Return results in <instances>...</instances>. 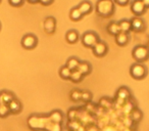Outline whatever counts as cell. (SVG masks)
<instances>
[{
    "label": "cell",
    "instance_id": "6da1fadb",
    "mask_svg": "<svg viewBox=\"0 0 149 131\" xmlns=\"http://www.w3.org/2000/svg\"><path fill=\"white\" fill-rule=\"evenodd\" d=\"M95 9L99 17L108 18L114 13L116 6L113 0H97Z\"/></svg>",
    "mask_w": 149,
    "mask_h": 131
},
{
    "label": "cell",
    "instance_id": "7a4b0ae2",
    "mask_svg": "<svg viewBox=\"0 0 149 131\" xmlns=\"http://www.w3.org/2000/svg\"><path fill=\"white\" fill-rule=\"evenodd\" d=\"M132 56L137 62H144L149 60V49L146 45H136L132 50Z\"/></svg>",
    "mask_w": 149,
    "mask_h": 131
},
{
    "label": "cell",
    "instance_id": "3957f363",
    "mask_svg": "<svg viewBox=\"0 0 149 131\" xmlns=\"http://www.w3.org/2000/svg\"><path fill=\"white\" fill-rule=\"evenodd\" d=\"M148 74V70L144 64L141 62H135L130 68V75L135 80H142Z\"/></svg>",
    "mask_w": 149,
    "mask_h": 131
},
{
    "label": "cell",
    "instance_id": "277c9868",
    "mask_svg": "<svg viewBox=\"0 0 149 131\" xmlns=\"http://www.w3.org/2000/svg\"><path fill=\"white\" fill-rule=\"evenodd\" d=\"M81 41L85 47L88 48H92L99 40V36L93 31H87L82 35L81 37Z\"/></svg>",
    "mask_w": 149,
    "mask_h": 131
},
{
    "label": "cell",
    "instance_id": "5b68a950",
    "mask_svg": "<svg viewBox=\"0 0 149 131\" xmlns=\"http://www.w3.org/2000/svg\"><path fill=\"white\" fill-rule=\"evenodd\" d=\"M21 44L25 49H28V50L34 49L38 44V38L35 34L28 33L23 36Z\"/></svg>",
    "mask_w": 149,
    "mask_h": 131
},
{
    "label": "cell",
    "instance_id": "8992f818",
    "mask_svg": "<svg viewBox=\"0 0 149 131\" xmlns=\"http://www.w3.org/2000/svg\"><path fill=\"white\" fill-rule=\"evenodd\" d=\"M146 7L143 4L142 0H133L131 3V11L135 17H141L146 11Z\"/></svg>",
    "mask_w": 149,
    "mask_h": 131
},
{
    "label": "cell",
    "instance_id": "52a82bcc",
    "mask_svg": "<svg viewBox=\"0 0 149 131\" xmlns=\"http://www.w3.org/2000/svg\"><path fill=\"white\" fill-rule=\"evenodd\" d=\"M92 51L93 54L97 57H103L108 51V46L105 42L103 41H98L95 45L92 47Z\"/></svg>",
    "mask_w": 149,
    "mask_h": 131
},
{
    "label": "cell",
    "instance_id": "ba28073f",
    "mask_svg": "<svg viewBox=\"0 0 149 131\" xmlns=\"http://www.w3.org/2000/svg\"><path fill=\"white\" fill-rule=\"evenodd\" d=\"M131 21V25H132V31L134 32H144L146 29V23L141 17H134Z\"/></svg>",
    "mask_w": 149,
    "mask_h": 131
},
{
    "label": "cell",
    "instance_id": "9c48e42d",
    "mask_svg": "<svg viewBox=\"0 0 149 131\" xmlns=\"http://www.w3.org/2000/svg\"><path fill=\"white\" fill-rule=\"evenodd\" d=\"M44 31L47 34H53L56 29V20L54 17H47L45 18L43 22Z\"/></svg>",
    "mask_w": 149,
    "mask_h": 131
},
{
    "label": "cell",
    "instance_id": "30bf717a",
    "mask_svg": "<svg viewBox=\"0 0 149 131\" xmlns=\"http://www.w3.org/2000/svg\"><path fill=\"white\" fill-rule=\"evenodd\" d=\"M77 7L79 8V11H81L83 15H89V13L93 11V5H92V3L90 2V1H88V0H83V1H81Z\"/></svg>",
    "mask_w": 149,
    "mask_h": 131
},
{
    "label": "cell",
    "instance_id": "8fae6325",
    "mask_svg": "<svg viewBox=\"0 0 149 131\" xmlns=\"http://www.w3.org/2000/svg\"><path fill=\"white\" fill-rule=\"evenodd\" d=\"M7 106H8L9 112H10L11 114H19V113H21L22 109H23L22 102H19L17 98H13Z\"/></svg>",
    "mask_w": 149,
    "mask_h": 131
},
{
    "label": "cell",
    "instance_id": "7c38bea8",
    "mask_svg": "<svg viewBox=\"0 0 149 131\" xmlns=\"http://www.w3.org/2000/svg\"><path fill=\"white\" fill-rule=\"evenodd\" d=\"M77 70L82 74L83 76L89 75L90 72H91L92 68H91V64L89 62H86V60H83V62H80L79 66H78Z\"/></svg>",
    "mask_w": 149,
    "mask_h": 131
},
{
    "label": "cell",
    "instance_id": "4fadbf2b",
    "mask_svg": "<svg viewBox=\"0 0 149 131\" xmlns=\"http://www.w3.org/2000/svg\"><path fill=\"white\" fill-rule=\"evenodd\" d=\"M79 38H80V35L77 30H70V31H68L65 34V40L68 41V43H70V44L77 43Z\"/></svg>",
    "mask_w": 149,
    "mask_h": 131
},
{
    "label": "cell",
    "instance_id": "5bb4252c",
    "mask_svg": "<svg viewBox=\"0 0 149 131\" xmlns=\"http://www.w3.org/2000/svg\"><path fill=\"white\" fill-rule=\"evenodd\" d=\"M129 41H130V35L127 33L120 32L116 36V43L118 46H126L129 43Z\"/></svg>",
    "mask_w": 149,
    "mask_h": 131
},
{
    "label": "cell",
    "instance_id": "9a60e30c",
    "mask_svg": "<svg viewBox=\"0 0 149 131\" xmlns=\"http://www.w3.org/2000/svg\"><path fill=\"white\" fill-rule=\"evenodd\" d=\"M13 98H15V95H13V93H11V92L5 91V90L0 92V104H8Z\"/></svg>",
    "mask_w": 149,
    "mask_h": 131
},
{
    "label": "cell",
    "instance_id": "2e32d148",
    "mask_svg": "<svg viewBox=\"0 0 149 131\" xmlns=\"http://www.w3.org/2000/svg\"><path fill=\"white\" fill-rule=\"evenodd\" d=\"M118 26H120V32H123V33L129 34L132 31V25H131L130 20H127V19L120 20V21L118 22Z\"/></svg>",
    "mask_w": 149,
    "mask_h": 131
},
{
    "label": "cell",
    "instance_id": "e0dca14e",
    "mask_svg": "<svg viewBox=\"0 0 149 131\" xmlns=\"http://www.w3.org/2000/svg\"><path fill=\"white\" fill-rule=\"evenodd\" d=\"M106 30H107V32L110 34V35L116 37L118 33H120L118 22H110V23L107 25V27H106Z\"/></svg>",
    "mask_w": 149,
    "mask_h": 131
},
{
    "label": "cell",
    "instance_id": "ac0fdd59",
    "mask_svg": "<svg viewBox=\"0 0 149 131\" xmlns=\"http://www.w3.org/2000/svg\"><path fill=\"white\" fill-rule=\"evenodd\" d=\"M83 17H84V15H82V13L79 11V8H78V7H72V8L70 9V20H72V21L78 22V21H80V20L83 19Z\"/></svg>",
    "mask_w": 149,
    "mask_h": 131
},
{
    "label": "cell",
    "instance_id": "d6986e66",
    "mask_svg": "<svg viewBox=\"0 0 149 131\" xmlns=\"http://www.w3.org/2000/svg\"><path fill=\"white\" fill-rule=\"evenodd\" d=\"M80 62H81V60H79V58L74 57V56H72V57H70L68 60H66L65 66L70 70V71H74V70H77Z\"/></svg>",
    "mask_w": 149,
    "mask_h": 131
},
{
    "label": "cell",
    "instance_id": "ffe728a7",
    "mask_svg": "<svg viewBox=\"0 0 149 131\" xmlns=\"http://www.w3.org/2000/svg\"><path fill=\"white\" fill-rule=\"evenodd\" d=\"M70 74H72V71L68 69L66 66H62L59 69V76L61 79L63 80H70Z\"/></svg>",
    "mask_w": 149,
    "mask_h": 131
},
{
    "label": "cell",
    "instance_id": "44dd1931",
    "mask_svg": "<svg viewBox=\"0 0 149 131\" xmlns=\"http://www.w3.org/2000/svg\"><path fill=\"white\" fill-rule=\"evenodd\" d=\"M84 76L80 73L78 70H74V71H72V74H70V80L74 83H79V82L82 81Z\"/></svg>",
    "mask_w": 149,
    "mask_h": 131
},
{
    "label": "cell",
    "instance_id": "7402d4cb",
    "mask_svg": "<svg viewBox=\"0 0 149 131\" xmlns=\"http://www.w3.org/2000/svg\"><path fill=\"white\" fill-rule=\"evenodd\" d=\"M50 120L54 123H60L62 121V113L60 111H53L50 114Z\"/></svg>",
    "mask_w": 149,
    "mask_h": 131
},
{
    "label": "cell",
    "instance_id": "603a6c76",
    "mask_svg": "<svg viewBox=\"0 0 149 131\" xmlns=\"http://www.w3.org/2000/svg\"><path fill=\"white\" fill-rule=\"evenodd\" d=\"M81 95L82 91L80 89H72L70 93V97L72 102H79V100H81Z\"/></svg>",
    "mask_w": 149,
    "mask_h": 131
},
{
    "label": "cell",
    "instance_id": "cb8c5ba5",
    "mask_svg": "<svg viewBox=\"0 0 149 131\" xmlns=\"http://www.w3.org/2000/svg\"><path fill=\"white\" fill-rule=\"evenodd\" d=\"M118 98H123V99H124V98L130 96V91H129L128 88L120 87V89H118Z\"/></svg>",
    "mask_w": 149,
    "mask_h": 131
},
{
    "label": "cell",
    "instance_id": "d4e9b609",
    "mask_svg": "<svg viewBox=\"0 0 149 131\" xmlns=\"http://www.w3.org/2000/svg\"><path fill=\"white\" fill-rule=\"evenodd\" d=\"M9 109H8V106L7 104H0V117H6L7 115L9 114Z\"/></svg>",
    "mask_w": 149,
    "mask_h": 131
},
{
    "label": "cell",
    "instance_id": "484cf974",
    "mask_svg": "<svg viewBox=\"0 0 149 131\" xmlns=\"http://www.w3.org/2000/svg\"><path fill=\"white\" fill-rule=\"evenodd\" d=\"M91 99H92V93L91 92L88 91V90H84V91H82L81 100H83V102H88Z\"/></svg>",
    "mask_w": 149,
    "mask_h": 131
},
{
    "label": "cell",
    "instance_id": "4316f807",
    "mask_svg": "<svg viewBox=\"0 0 149 131\" xmlns=\"http://www.w3.org/2000/svg\"><path fill=\"white\" fill-rule=\"evenodd\" d=\"M8 3L13 7H19L25 3V0H8Z\"/></svg>",
    "mask_w": 149,
    "mask_h": 131
},
{
    "label": "cell",
    "instance_id": "83f0119b",
    "mask_svg": "<svg viewBox=\"0 0 149 131\" xmlns=\"http://www.w3.org/2000/svg\"><path fill=\"white\" fill-rule=\"evenodd\" d=\"M113 2L118 5H120V6H126L130 2V0H113Z\"/></svg>",
    "mask_w": 149,
    "mask_h": 131
},
{
    "label": "cell",
    "instance_id": "f1b7e54d",
    "mask_svg": "<svg viewBox=\"0 0 149 131\" xmlns=\"http://www.w3.org/2000/svg\"><path fill=\"white\" fill-rule=\"evenodd\" d=\"M39 2L41 3L42 5H45V6H47V5L52 4L53 0H39Z\"/></svg>",
    "mask_w": 149,
    "mask_h": 131
},
{
    "label": "cell",
    "instance_id": "f546056e",
    "mask_svg": "<svg viewBox=\"0 0 149 131\" xmlns=\"http://www.w3.org/2000/svg\"><path fill=\"white\" fill-rule=\"evenodd\" d=\"M142 2L146 8H149V0H142Z\"/></svg>",
    "mask_w": 149,
    "mask_h": 131
},
{
    "label": "cell",
    "instance_id": "4dcf8cb0",
    "mask_svg": "<svg viewBox=\"0 0 149 131\" xmlns=\"http://www.w3.org/2000/svg\"><path fill=\"white\" fill-rule=\"evenodd\" d=\"M27 1L29 3H31V4H35V3L39 2V0H27Z\"/></svg>",
    "mask_w": 149,
    "mask_h": 131
},
{
    "label": "cell",
    "instance_id": "1f68e13d",
    "mask_svg": "<svg viewBox=\"0 0 149 131\" xmlns=\"http://www.w3.org/2000/svg\"><path fill=\"white\" fill-rule=\"evenodd\" d=\"M147 47H148V49H149V38H148V41H147Z\"/></svg>",
    "mask_w": 149,
    "mask_h": 131
},
{
    "label": "cell",
    "instance_id": "d6a6232c",
    "mask_svg": "<svg viewBox=\"0 0 149 131\" xmlns=\"http://www.w3.org/2000/svg\"><path fill=\"white\" fill-rule=\"evenodd\" d=\"M0 29H1V24H0Z\"/></svg>",
    "mask_w": 149,
    "mask_h": 131
},
{
    "label": "cell",
    "instance_id": "836d02e7",
    "mask_svg": "<svg viewBox=\"0 0 149 131\" xmlns=\"http://www.w3.org/2000/svg\"><path fill=\"white\" fill-rule=\"evenodd\" d=\"M0 2H1V0H0Z\"/></svg>",
    "mask_w": 149,
    "mask_h": 131
}]
</instances>
